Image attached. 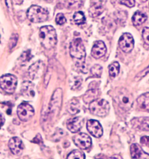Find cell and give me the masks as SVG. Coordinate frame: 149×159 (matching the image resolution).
Here are the masks:
<instances>
[{"label": "cell", "mask_w": 149, "mask_h": 159, "mask_svg": "<svg viewBox=\"0 0 149 159\" xmlns=\"http://www.w3.org/2000/svg\"><path fill=\"white\" fill-rule=\"evenodd\" d=\"M39 39L41 45L46 49L54 48L57 43V34L55 29L51 25H46L40 28Z\"/></svg>", "instance_id": "6da1fadb"}, {"label": "cell", "mask_w": 149, "mask_h": 159, "mask_svg": "<svg viewBox=\"0 0 149 159\" xmlns=\"http://www.w3.org/2000/svg\"><path fill=\"white\" fill-rule=\"evenodd\" d=\"M113 98L119 107L125 111L130 110L133 105L132 94L126 89H120L114 92Z\"/></svg>", "instance_id": "7a4b0ae2"}, {"label": "cell", "mask_w": 149, "mask_h": 159, "mask_svg": "<svg viewBox=\"0 0 149 159\" xmlns=\"http://www.w3.org/2000/svg\"><path fill=\"white\" fill-rule=\"evenodd\" d=\"M70 53L73 58L80 61V62L77 63L78 66L84 63L86 53L84 45L81 39H75L70 43Z\"/></svg>", "instance_id": "3957f363"}, {"label": "cell", "mask_w": 149, "mask_h": 159, "mask_svg": "<svg viewBox=\"0 0 149 159\" xmlns=\"http://www.w3.org/2000/svg\"><path fill=\"white\" fill-rule=\"evenodd\" d=\"M48 16L49 12L46 9L37 5H32L27 12V17L29 20L36 23L46 21Z\"/></svg>", "instance_id": "277c9868"}, {"label": "cell", "mask_w": 149, "mask_h": 159, "mask_svg": "<svg viewBox=\"0 0 149 159\" xmlns=\"http://www.w3.org/2000/svg\"><path fill=\"white\" fill-rule=\"evenodd\" d=\"M89 109L91 113L94 115L100 117L105 116L109 112V104L105 99H96L90 102Z\"/></svg>", "instance_id": "5b68a950"}, {"label": "cell", "mask_w": 149, "mask_h": 159, "mask_svg": "<svg viewBox=\"0 0 149 159\" xmlns=\"http://www.w3.org/2000/svg\"><path fill=\"white\" fill-rule=\"evenodd\" d=\"M17 79L15 75L6 74L0 78V87L8 94L14 93L17 87Z\"/></svg>", "instance_id": "8992f818"}, {"label": "cell", "mask_w": 149, "mask_h": 159, "mask_svg": "<svg viewBox=\"0 0 149 159\" xmlns=\"http://www.w3.org/2000/svg\"><path fill=\"white\" fill-rule=\"evenodd\" d=\"M63 91L61 89L56 90L53 94L49 105V111L52 114H56L59 112L62 103Z\"/></svg>", "instance_id": "52a82bcc"}, {"label": "cell", "mask_w": 149, "mask_h": 159, "mask_svg": "<svg viewBox=\"0 0 149 159\" xmlns=\"http://www.w3.org/2000/svg\"><path fill=\"white\" fill-rule=\"evenodd\" d=\"M17 114L21 120L27 122L34 115V109L31 105L26 102H22L18 106Z\"/></svg>", "instance_id": "ba28073f"}, {"label": "cell", "mask_w": 149, "mask_h": 159, "mask_svg": "<svg viewBox=\"0 0 149 159\" xmlns=\"http://www.w3.org/2000/svg\"><path fill=\"white\" fill-rule=\"evenodd\" d=\"M118 44L120 49L123 52L129 53L133 49L134 46V41L132 35L130 33H125L119 39Z\"/></svg>", "instance_id": "9c48e42d"}, {"label": "cell", "mask_w": 149, "mask_h": 159, "mask_svg": "<svg viewBox=\"0 0 149 159\" xmlns=\"http://www.w3.org/2000/svg\"><path fill=\"white\" fill-rule=\"evenodd\" d=\"M74 143L82 150H86L91 147L92 140L89 135L84 133H80L73 138Z\"/></svg>", "instance_id": "30bf717a"}, {"label": "cell", "mask_w": 149, "mask_h": 159, "mask_svg": "<svg viewBox=\"0 0 149 159\" xmlns=\"http://www.w3.org/2000/svg\"><path fill=\"white\" fill-rule=\"evenodd\" d=\"M87 129L91 135L96 138L102 137L103 134V127L97 120H90L87 123Z\"/></svg>", "instance_id": "8fae6325"}, {"label": "cell", "mask_w": 149, "mask_h": 159, "mask_svg": "<svg viewBox=\"0 0 149 159\" xmlns=\"http://www.w3.org/2000/svg\"><path fill=\"white\" fill-rule=\"evenodd\" d=\"M44 64L41 61H38L29 67L28 72L32 80H36L42 76L44 71Z\"/></svg>", "instance_id": "7c38bea8"}, {"label": "cell", "mask_w": 149, "mask_h": 159, "mask_svg": "<svg viewBox=\"0 0 149 159\" xmlns=\"http://www.w3.org/2000/svg\"><path fill=\"white\" fill-rule=\"evenodd\" d=\"M8 147L13 154L16 156L22 154L24 148L22 141L18 137H13L10 139Z\"/></svg>", "instance_id": "4fadbf2b"}, {"label": "cell", "mask_w": 149, "mask_h": 159, "mask_svg": "<svg viewBox=\"0 0 149 159\" xmlns=\"http://www.w3.org/2000/svg\"><path fill=\"white\" fill-rule=\"evenodd\" d=\"M84 124V119L81 116H77L68 120L67 127L68 130L72 133L78 132Z\"/></svg>", "instance_id": "5bb4252c"}, {"label": "cell", "mask_w": 149, "mask_h": 159, "mask_svg": "<svg viewBox=\"0 0 149 159\" xmlns=\"http://www.w3.org/2000/svg\"><path fill=\"white\" fill-rule=\"evenodd\" d=\"M107 52V48L105 43L102 41L96 42L91 49V55L92 57L99 59L104 56Z\"/></svg>", "instance_id": "9a60e30c"}, {"label": "cell", "mask_w": 149, "mask_h": 159, "mask_svg": "<svg viewBox=\"0 0 149 159\" xmlns=\"http://www.w3.org/2000/svg\"><path fill=\"white\" fill-rule=\"evenodd\" d=\"M22 96L27 99H31L34 97V85L30 81H25L22 83L21 88Z\"/></svg>", "instance_id": "2e32d148"}, {"label": "cell", "mask_w": 149, "mask_h": 159, "mask_svg": "<svg viewBox=\"0 0 149 159\" xmlns=\"http://www.w3.org/2000/svg\"><path fill=\"white\" fill-rule=\"evenodd\" d=\"M130 153L133 159H148L149 154L144 152L137 143H133L130 147Z\"/></svg>", "instance_id": "e0dca14e"}, {"label": "cell", "mask_w": 149, "mask_h": 159, "mask_svg": "<svg viewBox=\"0 0 149 159\" xmlns=\"http://www.w3.org/2000/svg\"><path fill=\"white\" fill-rule=\"evenodd\" d=\"M132 125L140 130L149 131V117L137 118L132 120Z\"/></svg>", "instance_id": "ac0fdd59"}, {"label": "cell", "mask_w": 149, "mask_h": 159, "mask_svg": "<svg viewBox=\"0 0 149 159\" xmlns=\"http://www.w3.org/2000/svg\"><path fill=\"white\" fill-rule=\"evenodd\" d=\"M138 108L143 111L149 112V93L142 94L137 99Z\"/></svg>", "instance_id": "d6986e66"}, {"label": "cell", "mask_w": 149, "mask_h": 159, "mask_svg": "<svg viewBox=\"0 0 149 159\" xmlns=\"http://www.w3.org/2000/svg\"><path fill=\"white\" fill-rule=\"evenodd\" d=\"M67 111L72 115H75L79 113L80 110V105L79 101L75 98L69 100L67 102Z\"/></svg>", "instance_id": "ffe728a7"}, {"label": "cell", "mask_w": 149, "mask_h": 159, "mask_svg": "<svg viewBox=\"0 0 149 159\" xmlns=\"http://www.w3.org/2000/svg\"><path fill=\"white\" fill-rule=\"evenodd\" d=\"M147 16L146 14L141 11H137L134 14L132 20L134 25L138 26L142 25L146 21Z\"/></svg>", "instance_id": "44dd1931"}, {"label": "cell", "mask_w": 149, "mask_h": 159, "mask_svg": "<svg viewBox=\"0 0 149 159\" xmlns=\"http://www.w3.org/2000/svg\"><path fill=\"white\" fill-rule=\"evenodd\" d=\"M99 93V91L97 89H90L84 94L83 98L84 101L86 103H90L97 99Z\"/></svg>", "instance_id": "7402d4cb"}, {"label": "cell", "mask_w": 149, "mask_h": 159, "mask_svg": "<svg viewBox=\"0 0 149 159\" xmlns=\"http://www.w3.org/2000/svg\"><path fill=\"white\" fill-rule=\"evenodd\" d=\"M104 11V7L102 3L95 2L91 5L89 10V14L92 17L100 16Z\"/></svg>", "instance_id": "603a6c76"}, {"label": "cell", "mask_w": 149, "mask_h": 159, "mask_svg": "<svg viewBox=\"0 0 149 159\" xmlns=\"http://www.w3.org/2000/svg\"><path fill=\"white\" fill-rule=\"evenodd\" d=\"M83 79L80 76L72 77L69 80V84L71 89L75 90L80 87L82 84Z\"/></svg>", "instance_id": "cb8c5ba5"}, {"label": "cell", "mask_w": 149, "mask_h": 159, "mask_svg": "<svg viewBox=\"0 0 149 159\" xmlns=\"http://www.w3.org/2000/svg\"><path fill=\"white\" fill-rule=\"evenodd\" d=\"M120 65L117 61H115L109 66V74L112 77L115 78L119 74Z\"/></svg>", "instance_id": "d4e9b609"}, {"label": "cell", "mask_w": 149, "mask_h": 159, "mask_svg": "<svg viewBox=\"0 0 149 159\" xmlns=\"http://www.w3.org/2000/svg\"><path fill=\"white\" fill-rule=\"evenodd\" d=\"M73 19L76 24L78 25L84 24L86 20L84 13L81 11L75 13L73 16Z\"/></svg>", "instance_id": "484cf974"}, {"label": "cell", "mask_w": 149, "mask_h": 159, "mask_svg": "<svg viewBox=\"0 0 149 159\" xmlns=\"http://www.w3.org/2000/svg\"><path fill=\"white\" fill-rule=\"evenodd\" d=\"M67 159H85V155L82 151L78 150H74L72 151L67 157Z\"/></svg>", "instance_id": "4316f807"}, {"label": "cell", "mask_w": 149, "mask_h": 159, "mask_svg": "<svg viewBox=\"0 0 149 159\" xmlns=\"http://www.w3.org/2000/svg\"><path fill=\"white\" fill-rule=\"evenodd\" d=\"M103 72V68L99 65H95L91 69V74L95 77H100Z\"/></svg>", "instance_id": "83f0119b"}, {"label": "cell", "mask_w": 149, "mask_h": 159, "mask_svg": "<svg viewBox=\"0 0 149 159\" xmlns=\"http://www.w3.org/2000/svg\"><path fill=\"white\" fill-rule=\"evenodd\" d=\"M149 29L148 27H145L143 29L142 32V37L144 41V47L146 46V49L148 50L149 45Z\"/></svg>", "instance_id": "f1b7e54d"}, {"label": "cell", "mask_w": 149, "mask_h": 159, "mask_svg": "<svg viewBox=\"0 0 149 159\" xmlns=\"http://www.w3.org/2000/svg\"><path fill=\"white\" fill-rule=\"evenodd\" d=\"M32 58V56L31 51L30 50H27L22 54L20 57V60L22 62H26L29 61Z\"/></svg>", "instance_id": "f546056e"}, {"label": "cell", "mask_w": 149, "mask_h": 159, "mask_svg": "<svg viewBox=\"0 0 149 159\" xmlns=\"http://www.w3.org/2000/svg\"><path fill=\"white\" fill-rule=\"evenodd\" d=\"M18 35L16 34H12L9 41V48L10 49H12L17 44L18 42Z\"/></svg>", "instance_id": "4dcf8cb0"}, {"label": "cell", "mask_w": 149, "mask_h": 159, "mask_svg": "<svg viewBox=\"0 0 149 159\" xmlns=\"http://www.w3.org/2000/svg\"><path fill=\"white\" fill-rule=\"evenodd\" d=\"M67 21L66 18L62 13H59L56 15V22L58 25H62Z\"/></svg>", "instance_id": "1f68e13d"}, {"label": "cell", "mask_w": 149, "mask_h": 159, "mask_svg": "<svg viewBox=\"0 0 149 159\" xmlns=\"http://www.w3.org/2000/svg\"><path fill=\"white\" fill-rule=\"evenodd\" d=\"M120 3L122 5L129 7H133L135 5V0H120Z\"/></svg>", "instance_id": "d6a6232c"}, {"label": "cell", "mask_w": 149, "mask_h": 159, "mask_svg": "<svg viewBox=\"0 0 149 159\" xmlns=\"http://www.w3.org/2000/svg\"><path fill=\"white\" fill-rule=\"evenodd\" d=\"M66 134V132L64 131L63 129H59L56 131L55 135H54V137L55 139H59L60 138L64 137V136H65Z\"/></svg>", "instance_id": "836d02e7"}, {"label": "cell", "mask_w": 149, "mask_h": 159, "mask_svg": "<svg viewBox=\"0 0 149 159\" xmlns=\"http://www.w3.org/2000/svg\"><path fill=\"white\" fill-rule=\"evenodd\" d=\"M32 142L34 143L39 144H43V141H42V137L40 134H38L36 136V137H35L32 140Z\"/></svg>", "instance_id": "e575fe53"}, {"label": "cell", "mask_w": 149, "mask_h": 159, "mask_svg": "<svg viewBox=\"0 0 149 159\" xmlns=\"http://www.w3.org/2000/svg\"><path fill=\"white\" fill-rule=\"evenodd\" d=\"M140 143L142 144L145 145H147L148 146L149 144V137H142L140 139Z\"/></svg>", "instance_id": "d590c367"}, {"label": "cell", "mask_w": 149, "mask_h": 159, "mask_svg": "<svg viewBox=\"0 0 149 159\" xmlns=\"http://www.w3.org/2000/svg\"><path fill=\"white\" fill-rule=\"evenodd\" d=\"M148 70L149 68L148 67H147V69H146L145 70H143L142 72H142V75L140 73H139V74L137 75L136 76V78H140L143 77L145 75H146L147 73L148 72Z\"/></svg>", "instance_id": "8d00e7d4"}, {"label": "cell", "mask_w": 149, "mask_h": 159, "mask_svg": "<svg viewBox=\"0 0 149 159\" xmlns=\"http://www.w3.org/2000/svg\"><path fill=\"white\" fill-rule=\"evenodd\" d=\"M5 117L4 114L0 112V129L5 124Z\"/></svg>", "instance_id": "74e56055"}, {"label": "cell", "mask_w": 149, "mask_h": 159, "mask_svg": "<svg viewBox=\"0 0 149 159\" xmlns=\"http://www.w3.org/2000/svg\"><path fill=\"white\" fill-rule=\"evenodd\" d=\"M70 146V143L69 141L65 142L64 143V147L65 148H67Z\"/></svg>", "instance_id": "f35d334b"}, {"label": "cell", "mask_w": 149, "mask_h": 159, "mask_svg": "<svg viewBox=\"0 0 149 159\" xmlns=\"http://www.w3.org/2000/svg\"><path fill=\"white\" fill-rule=\"evenodd\" d=\"M140 1L142 2H146L148 0H140Z\"/></svg>", "instance_id": "ab89813d"}, {"label": "cell", "mask_w": 149, "mask_h": 159, "mask_svg": "<svg viewBox=\"0 0 149 159\" xmlns=\"http://www.w3.org/2000/svg\"><path fill=\"white\" fill-rule=\"evenodd\" d=\"M0 43H1V36H0Z\"/></svg>", "instance_id": "60d3db41"}]
</instances>
